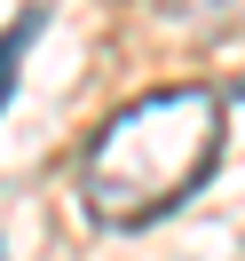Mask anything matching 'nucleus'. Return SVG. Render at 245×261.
I'll list each match as a JSON object with an SVG mask.
<instances>
[{"instance_id": "obj_1", "label": "nucleus", "mask_w": 245, "mask_h": 261, "mask_svg": "<svg viewBox=\"0 0 245 261\" xmlns=\"http://www.w3.org/2000/svg\"><path fill=\"white\" fill-rule=\"evenodd\" d=\"M222 166V95L213 87H158L103 119L79 159V198L103 229H143L174 214Z\"/></svg>"}, {"instance_id": "obj_2", "label": "nucleus", "mask_w": 245, "mask_h": 261, "mask_svg": "<svg viewBox=\"0 0 245 261\" xmlns=\"http://www.w3.org/2000/svg\"><path fill=\"white\" fill-rule=\"evenodd\" d=\"M32 32H40V8L16 16V32H0V95L16 87V64H24V48H32Z\"/></svg>"}]
</instances>
